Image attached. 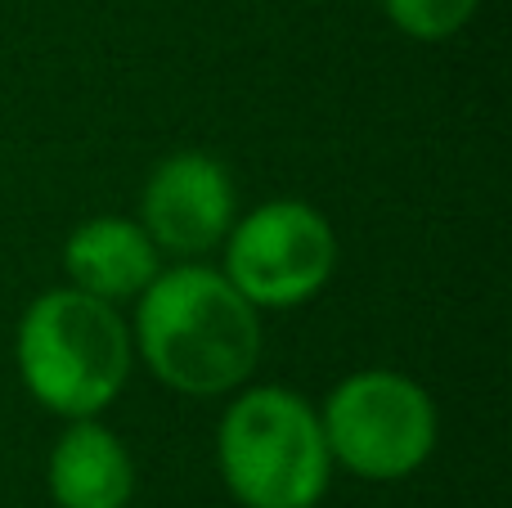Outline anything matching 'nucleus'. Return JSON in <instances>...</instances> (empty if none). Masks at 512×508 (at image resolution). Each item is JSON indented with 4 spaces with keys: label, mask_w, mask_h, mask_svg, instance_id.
<instances>
[{
    "label": "nucleus",
    "mask_w": 512,
    "mask_h": 508,
    "mask_svg": "<svg viewBox=\"0 0 512 508\" xmlns=\"http://www.w3.org/2000/svg\"><path fill=\"white\" fill-rule=\"evenodd\" d=\"M140 351L153 374L194 396L243 383L261 356L252 302L225 275L203 266L171 270L140 288Z\"/></svg>",
    "instance_id": "obj_1"
},
{
    "label": "nucleus",
    "mask_w": 512,
    "mask_h": 508,
    "mask_svg": "<svg viewBox=\"0 0 512 508\" xmlns=\"http://www.w3.org/2000/svg\"><path fill=\"white\" fill-rule=\"evenodd\" d=\"M18 369L41 405L86 419L122 392L131 369L126 329L104 297L81 288L45 293L18 324Z\"/></svg>",
    "instance_id": "obj_2"
},
{
    "label": "nucleus",
    "mask_w": 512,
    "mask_h": 508,
    "mask_svg": "<svg viewBox=\"0 0 512 508\" xmlns=\"http://www.w3.org/2000/svg\"><path fill=\"white\" fill-rule=\"evenodd\" d=\"M221 473L248 508H315L328 486V441L306 401L256 387L221 423Z\"/></svg>",
    "instance_id": "obj_3"
},
{
    "label": "nucleus",
    "mask_w": 512,
    "mask_h": 508,
    "mask_svg": "<svg viewBox=\"0 0 512 508\" xmlns=\"http://www.w3.org/2000/svg\"><path fill=\"white\" fill-rule=\"evenodd\" d=\"M319 428H324L328 455L373 482L414 473L436 446V410L427 392L387 369L346 378L328 396Z\"/></svg>",
    "instance_id": "obj_4"
},
{
    "label": "nucleus",
    "mask_w": 512,
    "mask_h": 508,
    "mask_svg": "<svg viewBox=\"0 0 512 508\" xmlns=\"http://www.w3.org/2000/svg\"><path fill=\"white\" fill-rule=\"evenodd\" d=\"M230 284L252 306H297L328 284L337 239L306 203H265L230 234Z\"/></svg>",
    "instance_id": "obj_5"
},
{
    "label": "nucleus",
    "mask_w": 512,
    "mask_h": 508,
    "mask_svg": "<svg viewBox=\"0 0 512 508\" xmlns=\"http://www.w3.org/2000/svg\"><path fill=\"white\" fill-rule=\"evenodd\" d=\"M234 221L230 176L207 153H176L149 176L144 225L171 252H207Z\"/></svg>",
    "instance_id": "obj_6"
},
{
    "label": "nucleus",
    "mask_w": 512,
    "mask_h": 508,
    "mask_svg": "<svg viewBox=\"0 0 512 508\" xmlns=\"http://www.w3.org/2000/svg\"><path fill=\"white\" fill-rule=\"evenodd\" d=\"M131 486V455L108 428L81 419L59 437L50 455V491L59 508H126Z\"/></svg>",
    "instance_id": "obj_7"
},
{
    "label": "nucleus",
    "mask_w": 512,
    "mask_h": 508,
    "mask_svg": "<svg viewBox=\"0 0 512 508\" xmlns=\"http://www.w3.org/2000/svg\"><path fill=\"white\" fill-rule=\"evenodd\" d=\"M63 266L77 279L81 293L113 302V297L140 293L153 279V270H158V257H153L149 230H140V225H131V221L99 216V221L81 225L68 239Z\"/></svg>",
    "instance_id": "obj_8"
},
{
    "label": "nucleus",
    "mask_w": 512,
    "mask_h": 508,
    "mask_svg": "<svg viewBox=\"0 0 512 508\" xmlns=\"http://www.w3.org/2000/svg\"><path fill=\"white\" fill-rule=\"evenodd\" d=\"M387 14L418 41H441L472 18L477 0H382Z\"/></svg>",
    "instance_id": "obj_9"
}]
</instances>
